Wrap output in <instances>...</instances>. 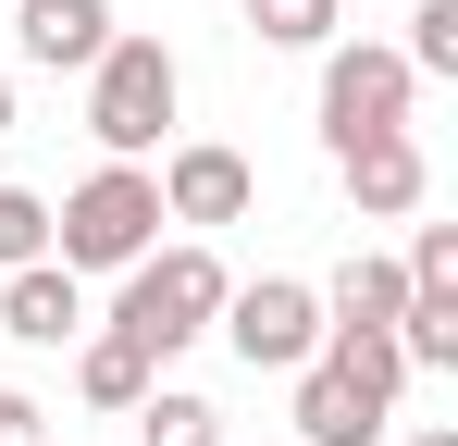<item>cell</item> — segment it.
I'll use <instances>...</instances> for the list:
<instances>
[{
    "mask_svg": "<svg viewBox=\"0 0 458 446\" xmlns=\"http://www.w3.org/2000/svg\"><path fill=\"white\" fill-rule=\"evenodd\" d=\"M137 446H224V409L186 397V384H149L137 397Z\"/></svg>",
    "mask_w": 458,
    "mask_h": 446,
    "instance_id": "obj_13",
    "label": "cell"
},
{
    "mask_svg": "<svg viewBox=\"0 0 458 446\" xmlns=\"http://www.w3.org/2000/svg\"><path fill=\"white\" fill-rule=\"evenodd\" d=\"M13 50L38 74H87L112 50V0H13Z\"/></svg>",
    "mask_w": 458,
    "mask_h": 446,
    "instance_id": "obj_7",
    "label": "cell"
},
{
    "mask_svg": "<svg viewBox=\"0 0 458 446\" xmlns=\"http://www.w3.org/2000/svg\"><path fill=\"white\" fill-rule=\"evenodd\" d=\"M25 261H50V199L38 186H0V273H25Z\"/></svg>",
    "mask_w": 458,
    "mask_h": 446,
    "instance_id": "obj_16",
    "label": "cell"
},
{
    "mask_svg": "<svg viewBox=\"0 0 458 446\" xmlns=\"http://www.w3.org/2000/svg\"><path fill=\"white\" fill-rule=\"evenodd\" d=\"M322 297V322H347V335H396V310H409V273L384 261V248H360L335 286H310Z\"/></svg>",
    "mask_w": 458,
    "mask_h": 446,
    "instance_id": "obj_11",
    "label": "cell"
},
{
    "mask_svg": "<svg viewBox=\"0 0 458 446\" xmlns=\"http://www.w3.org/2000/svg\"><path fill=\"white\" fill-rule=\"evenodd\" d=\"M149 186H161V223H199V236H211V223H248V199H260L248 149H224V137H186Z\"/></svg>",
    "mask_w": 458,
    "mask_h": 446,
    "instance_id": "obj_6",
    "label": "cell"
},
{
    "mask_svg": "<svg viewBox=\"0 0 458 446\" xmlns=\"http://www.w3.org/2000/svg\"><path fill=\"white\" fill-rule=\"evenodd\" d=\"M75 384H87V409H137V397H149L161 372L137 360V347H124L112 322H87V335H75Z\"/></svg>",
    "mask_w": 458,
    "mask_h": 446,
    "instance_id": "obj_12",
    "label": "cell"
},
{
    "mask_svg": "<svg viewBox=\"0 0 458 446\" xmlns=\"http://www.w3.org/2000/svg\"><path fill=\"white\" fill-rule=\"evenodd\" d=\"M409 99H421V74L396 63L384 38H335V50H322V149H335V161L360 137H409Z\"/></svg>",
    "mask_w": 458,
    "mask_h": 446,
    "instance_id": "obj_4",
    "label": "cell"
},
{
    "mask_svg": "<svg viewBox=\"0 0 458 446\" xmlns=\"http://www.w3.org/2000/svg\"><path fill=\"white\" fill-rule=\"evenodd\" d=\"M0 446H38V397L25 384H0Z\"/></svg>",
    "mask_w": 458,
    "mask_h": 446,
    "instance_id": "obj_19",
    "label": "cell"
},
{
    "mask_svg": "<svg viewBox=\"0 0 458 446\" xmlns=\"http://www.w3.org/2000/svg\"><path fill=\"white\" fill-rule=\"evenodd\" d=\"M224 261H211V236H174V248H149V261H124V297H112V335L137 347V360H174V347H199L211 322H224Z\"/></svg>",
    "mask_w": 458,
    "mask_h": 446,
    "instance_id": "obj_1",
    "label": "cell"
},
{
    "mask_svg": "<svg viewBox=\"0 0 458 446\" xmlns=\"http://www.w3.org/2000/svg\"><path fill=\"white\" fill-rule=\"evenodd\" d=\"M322 360L347 372V384H372L384 409L409 397V360H396V335H347V322H322Z\"/></svg>",
    "mask_w": 458,
    "mask_h": 446,
    "instance_id": "obj_15",
    "label": "cell"
},
{
    "mask_svg": "<svg viewBox=\"0 0 458 446\" xmlns=\"http://www.w3.org/2000/svg\"><path fill=\"white\" fill-rule=\"evenodd\" d=\"M211 335H224L248 372H298L310 347H322V297H310L298 273H260V286H224V322H211Z\"/></svg>",
    "mask_w": 458,
    "mask_h": 446,
    "instance_id": "obj_5",
    "label": "cell"
},
{
    "mask_svg": "<svg viewBox=\"0 0 458 446\" xmlns=\"http://www.w3.org/2000/svg\"><path fill=\"white\" fill-rule=\"evenodd\" d=\"M396 63L421 74V87H434V74H458V0H421V13H409V50H396Z\"/></svg>",
    "mask_w": 458,
    "mask_h": 446,
    "instance_id": "obj_17",
    "label": "cell"
},
{
    "mask_svg": "<svg viewBox=\"0 0 458 446\" xmlns=\"http://www.w3.org/2000/svg\"><path fill=\"white\" fill-rule=\"evenodd\" d=\"M0 335H13V347H75V335H87V286L63 273V261L0 273Z\"/></svg>",
    "mask_w": 458,
    "mask_h": 446,
    "instance_id": "obj_8",
    "label": "cell"
},
{
    "mask_svg": "<svg viewBox=\"0 0 458 446\" xmlns=\"http://www.w3.org/2000/svg\"><path fill=\"white\" fill-rule=\"evenodd\" d=\"M0 137H13V74H0Z\"/></svg>",
    "mask_w": 458,
    "mask_h": 446,
    "instance_id": "obj_21",
    "label": "cell"
},
{
    "mask_svg": "<svg viewBox=\"0 0 458 446\" xmlns=\"http://www.w3.org/2000/svg\"><path fill=\"white\" fill-rule=\"evenodd\" d=\"M347 199H360V223H409L421 199H434V161H421V137H360L347 161Z\"/></svg>",
    "mask_w": 458,
    "mask_h": 446,
    "instance_id": "obj_9",
    "label": "cell"
},
{
    "mask_svg": "<svg viewBox=\"0 0 458 446\" xmlns=\"http://www.w3.org/2000/svg\"><path fill=\"white\" fill-rule=\"evenodd\" d=\"M396 273H409V286H434V297H458V223H421Z\"/></svg>",
    "mask_w": 458,
    "mask_h": 446,
    "instance_id": "obj_18",
    "label": "cell"
},
{
    "mask_svg": "<svg viewBox=\"0 0 458 446\" xmlns=\"http://www.w3.org/2000/svg\"><path fill=\"white\" fill-rule=\"evenodd\" d=\"M384 422H396V409H384L372 384H347V372L322 360V347L298 360V446H372Z\"/></svg>",
    "mask_w": 458,
    "mask_h": 446,
    "instance_id": "obj_10",
    "label": "cell"
},
{
    "mask_svg": "<svg viewBox=\"0 0 458 446\" xmlns=\"http://www.w3.org/2000/svg\"><path fill=\"white\" fill-rule=\"evenodd\" d=\"M335 25H347V0H248L260 50H335Z\"/></svg>",
    "mask_w": 458,
    "mask_h": 446,
    "instance_id": "obj_14",
    "label": "cell"
},
{
    "mask_svg": "<svg viewBox=\"0 0 458 446\" xmlns=\"http://www.w3.org/2000/svg\"><path fill=\"white\" fill-rule=\"evenodd\" d=\"M174 99H186V63H174L161 38H124V25H112V50L87 63V137L112 149V161H149L161 124H174Z\"/></svg>",
    "mask_w": 458,
    "mask_h": 446,
    "instance_id": "obj_3",
    "label": "cell"
},
{
    "mask_svg": "<svg viewBox=\"0 0 458 446\" xmlns=\"http://www.w3.org/2000/svg\"><path fill=\"white\" fill-rule=\"evenodd\" d=\"M161 248V186L149 161H99L75 199L50 211V261L63 273H124V261H149Z\"/></svg>",
    "mask_w": 458,
    "mask_h": 446,
    "instance_id": "obj_2",
    "label": "cell"
},
{
    "mask_svg": "<svg viewBox=\"0 0 458 446\" xmlns=\"http://www.w3.org/2000/svg\"><path fill=\"white\" fill-rule=\"evenodd\" d=\"M409 446H458V434H446V422H421V434H409Z\"/></svg>",
    "mask_w": 458,
    "mask_h": 446,
    "instance_id": "obj_20",
    "label": "cell"
}]
</instances>
